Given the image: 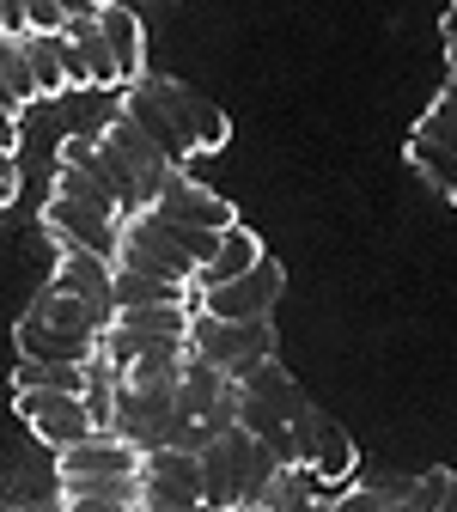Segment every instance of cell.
I'll use <instances>...</instances> for the list:
<instances>
[{"label":"cell","mask_w":457,"mask_h":512,"mask_svg":"<svg viewBox=\"0 0 457 512\" xmlns=\"http://www.w3.org/2000/svg\"><path fill=\"white\" fill-rule=\"evenodd\" d=\"M189 354L202 360V366H214L226 384H238V391H244V384L275 360V330H269V324H220V317L195 311Z\"/></svg>","instance_id":"1"},{"label":"cell","mask_w":457,"mask_h":512,"mask_svg":"<svg viewBox=\"0 0 457 512\" xmlns=\"http://www.w3.org/2000/svg\"><path fill=\"white\" fill-rule=\"evenodd\" d=\"M49 287L68 293V299H80V305H92L104 330L116 324V263H104V256L74 250V244H55V275H49Z\"/></svg>","instance_id":"2"},{"label":"cell","mask_w":457,"mask_h":512,"mask_svg":"<svg viewBox=\"0 0 457 512\" xmlns=\"http://www.w3.org/2000/svg\"><path fill=\"white\" fill-rule=\"evenodd\" d=\"M153 214H159V220H177V226H189V232H214V238H226V232L238 226V208H232L226 196H214L208 183H195L189 171H171V177H165Z\"/></svg>","instance_id":"3"},{"label":"cell","mask_w":457,"mask_h":512,"mask_svg":"<svg viewBox=\"0 0 457 512\" xmlns=\"http://www.w3.org/2000/svg\"><path fill=\"white\" fill-rule=\"evenodd\" d=\"M19 403V415L37 427V439L43 445H55V452H74V445H86V439H98L104 427L92 421V409H86V397H55V391H19L13 397Z\"/></svg>","instance_id":"4"},{"label":"cell","mask_w":457,"mask_h":512,"mask_svg":"<svg viewBox=\"0 0 457 512\" xmlns=\"http://www.w3.org/2000/svg\"><path fill=\"white\" fill-rule=\"evenodd\" d=\"M141 488H147L141 500H159V506H208L202 452H195V445H165V452H147Z\"/></svg>","instance_id":"5"},{"label":"cell","mask_w":457,"mask_h":512,"mask_svg":"<svg viewBox=\"0 0 457 512\" xmlns=\"http://www.w3.org/2000/svg\"><path fill=\"white\" fill-rule=\"evenodd\" d=\"M281 287H287V275H281V263L269 256V263L256 269V275H244V281H232V287L202 293V311H208V317H220V324H269L275 305H281Z\"/></svg>","instance_id":"6"},{"label":"cell","mask_w":457,"mask_h":512,"mask_svg":"<svg viewBox=\"0 0 457 512\" xmlns=\"http://www.w3.org/2000/svg\"><path fill=\"white\" fill-rule=\"evenodd\" d=\"M122 226H128V220L98 214V208H80V202H61V196H49V202H43V232H49L55 244H74V250L104 256V263H116V250H122Z\"/></svg>","instance_id":"7"},{"label":"cell","mask_w":457,"mask_h":512,"mask_svg":"<svg viewBox=\"0 0 457 512\" xmlns=\"http://www.w3.org/2000/svg\"><path fill=\"white\" fill-rule=\"evenodd\" d=\"M98 147H104V153H110L128 177H135V183H141V196H147V202H159V189H165V177H171V159H165V153H159V147H153V141H147L141 128L122 116V110L104 122Z\"/></svg>","instance_id":"8"},{"label":"cell","mask_w":457,"mask_h":512,"mask_svg":"<svg viewBox=\"0 0 457 512\" xmlns=\"http://www.w3.org/2000/svg\"><path fill=\"white\" fill-rule=\"evenodd\" d=\"M61 165H68V171H80V177H92L98 189H110V196H116V208L128 214V220H135V214H147L153 202L141 196V183L135 177H128L104 147H98V135L86 141V135H68V141H61Z\"/></svg>","instance_id":"9"},{"label":"cell","mask_w":457,"mask_h":512,"mask_svg":"<svg viewBox=\"0 0 457 512\" xmlns=\"http://www.w3.org/2000/svg\"><path fill=\"white\" fill-rule=\"evenodd\" d=\"M141 452L116 433H98L86 445H74V452H55V476L61 482H86V476H141Z\"/></svg>","instance_id":"10"},{"label":"cell","mask_w":457,"mask_h":512,"mask_svg":"<svg viewBox=\"0 0 457 512\" xmlns=\"http://www.w3.org/2000/svg\"><path fill=\"white\" fill-rule=\"evenodd\" d=\"M19 354L25 360H43V366H92L104 354V336H74V330H55V324H37L25 311L19 317Z\"/></svg>","instance_id":"11"},{"label":"cell","mask_w":457,"mask_h":512,"mask_svg":"<svg viewBox=\"0 0 457 512\" xmlns=\"http://www.w3.org/2000/svg\"><path fill=\"white\" fill-rule=\"evenodd\" d=\"M98 31H104L116 68H122V92L141 86L147 80V31H141L135 7H122V0H98Z\"/></svg>","instance_id":"12"},{"label":"cell","mask_w":457,"mask_h":512,"mask_svg":"<svg viewBox=\"0 0 457 512\" xmlns=\"http://www.w3.org/2000/svg\"><path fill=\"white\" fill-rule=\"evenodd\" d=\"M269 263V250H263V238H256L244 220L220 238V256H214V263L202 269V275H195V293H214V287H232V281H244V275H256V269H263Z\"/></svg>","instance_id":"13"},{"label":"cell","mask_w":457,"mask_h":512,"mask_svg":"<svg viewBox=\"0 0 457 512\" xmlns=\"http://www.w3.org/2000/svg\"><path fill=\"white\" fill-rule=\"evenodd\" d=\"M122 116L135 122L141 135H147V141H153V147H159V153L171 159V171H183V165L195 159V147H189V141L177 135V122H171V116L159 110V98H153L147 86H128V98H122Z\"/></svg>","instance_id":"14"},{"label":"cell","mask_w":457,"mask_h":512,"mask_svg":"<svg viewBox=\"0 0 457 512\" xmlns=\"http://www.w3.org/2000/svg\"><path fill=\"white\" fill-rule=\"evenodd\" d=\"M305 470H311V482L330 494L336 482H348L354 476V439L336 427V421H311V445H305Z\"/></svg>","instance_id":"15"},{"label":"cell","mask_w":457,"mask_h":512,"mask_svg":"<svg viewBox=\"0 0 457 512\" xmlns=\"http://www.w3.org/2000/svg\"><path fill=\"white\" fill-rule=\"evenodd\" d=\"M116 336H141V342H189L195 311L189 305H153V311H116Z\"/></svg>","instance_id":"16"},{"label":"cell","mask_w":457,"mask_h":512,"mask_svg":"<svg viewBox=\"0 0 457 512\" xmlns=\"http://www.w3.org/2000/svg\"><path fill=\"white\" fill-rule=\"evenodd\" d=\"M409 165L427 177V189H439L445 202H457V153L433 135L427 122H415V135H409Z\"/></svg>","instance_id":"17"},{"label":"cell","mask_w":457,"mask_h":512,"mask_svg":"<svg viewBox=\"0 0 457 512\" xmlns=\"http://www.w3.org/2000/svg\"><path fill=\"white\" fill-rule=\"evenodd\" d=\"M31 317H37V324H55V330H74V336H110V330L98 324L92 305H80V299H68V293H55V287H43V293L31 299Z\"/></svg>","instance_id":"18"},{"label":"cell","mask_w":457,"mask_h":512,"mask_svg":"<svg viewBox=\"0 0 457 512\" xmlns=\"http://www.w3.org/2000/svg\"><path fill=\"white\" fill-rule=\"evenodd\" d=\"M25 55H31L37 98H61V92H68V37H25Z\"/></svg>","instance_id":"19"},{"label":"cell","mask_w":457,"mask_h":512,"mask_svg":"<svg viewBox=\"0 0 457 512\" xmlns=\"http://www.w3.org/2000/svg\"><path fill=\"white\" fill-rule=\"evenodd\" d=\"M13 391H55V397H86V366H43V360H25L13 366Z\"/></svg>","instance_id":"20"},{"label":"cell","mask_w":457,"mask_h":512,"mask_svg":"<svg viewBox=\"0 0 457 512\" xmlns=\"http://www.w3.org/2000/svg\"><path fill=\"white\" fill-rule=\"evenodd\" d=\"M49 196H61V202H80V208H98V214H116V220H128L122 208H116V196L110 189H98L92 177H80V171H68V165H55V189Z\"/></svg>","instance_id":"21"},{"label":"cell","mask_w":457,"mask_h":512,"mask_svg":"<svg viewBox=\"0 0 457 512\" xmlns=\"http://www.w3.org/2000/svg\"><path fill=\"white\" fill-rule=\"evenodd\" d=\"M0 86L13 92V104H19V110L37 98V80H31V55H25V43H13V37H0Z\"/></svg>","instance_id":"22"},{"label":"cell","mask_w":457,"mask_h":512,"mask_svg":"<svg viewBox=\"0 0 457 512\" xmlns=\"http://www.w3.org/2000/svg\"><path fill=\"white\" fill-rule=\"evenodd\" d=\"M421 122H427L433 135H439V141H445V147L457 153V80H445V92L433 98V110H427Z\"/></svg>","instance_id":"23"},{"label":"cell","mask_w":457,"mask_h":512,"mask_svg":"<svg viewBox=\"0 0 457 512\" xmlns=\"http://www.w3.org/2000/svg\"><path fill=\"white\" fill-rule=\"evenodd\" d=\"M336 512H397V500L378 488H348V494H336Z\"/></svg>","instance_id":"24"},{"label":"cell","mask_w":457,"mask_h":512,"mask_svg":"<svg viewBox=\"0 0 457 512\" xmlns=\"http://www.w3.org/2000/svg\"><path fill=\"white\" fill-rule=\"evenodd\" d=\"M13 147H19V104L0 98V153H13Z\"/></svg>","instance_id":"25"},{"label":"cell","mask_w":457,"mask_h":512,"mask_svg":"<svg viewBox=\"0 0 457 512\" xmlns=\"http://www.w3.org/2000/svg\"><path fill=\"white\" fill-rule=\"evenodd\" d=\"M19 196V159L13 153H0V208H7Z\"/></svg>","instance_id":"26"},{"label":"cell","mask_w":457,"mask_h":512,"mask_svg":"<svg viewBox=\"0 0 457 512\" xmlns=\"http://www.w3.org/2000/svg\"><path fill=\"white\" fill-rule=\"evenodd\" d=\"M61 512H135V506H110V500H86V494H61Z\"/></svg>","instance_id":"27"},{"label":"cell","mask_w":457,"mask_h":512,"mask_svg":"<svg viewBox=\"0 0 457 512\" xmlns=\"http://www.w3.org/2000/svg\"><path fill=\"white\" fill-rule=\"evenodd\" d=\"M141 512H214V506H159V500H141Z\"/></svg>","instance_id":"28"},{"label":"cell","mask_w":457,"mask_h":512,"mask_svg":"<svg viewBox=\"0 0 457 512\" xmlns=\"http://www.w3.org/2000/svg\"><path fill=\"white\" fill-rule=\"evenodd\" d=\"M439 31H445V43H457V7H445V13H439Z\"/></svg>","instance_id":"29"},{"label":"cell","mask_w":457,"mask_h":512,"mask_svg":"<svg viewBox=\"0 0 457 512\" xmlns=\"http://www.w3.org/2000/svg\"><path fill=\"white\" fill-rule=\"evenodd\" d=\"M439 512H457V482H451V494L439 500Z\"/></svg>","instance_id":"30"},{"label":"cell","mask_w":457,"mask_h":512,"mask_svg":"<svg viewBox=\"0 0 457 512\" xmlns=\"http://www.w3.org/2000/svg\"><path fill=\"white\" fill-rule=\"evenodd\" d=\"M0 37H7V0H0Z\"/></svg>","instance_id":"31"}]
</instances>
